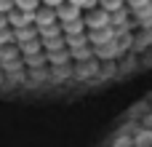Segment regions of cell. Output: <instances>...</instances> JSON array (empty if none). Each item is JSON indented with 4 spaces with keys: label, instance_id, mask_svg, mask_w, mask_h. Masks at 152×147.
<instances>
[{
    "label": "cell",
    "instance_id": "cell-1",
    "mask_svg": "<svg viewBox=\"0 0 152 147\" xmlns=\"http://www.w3.org/2000/svg\"><path fill=\"white\" fill-rule=\"evenodd\" d=\"M83 24H86V37H88V32H99V29H112V27H110V13H107V11H102L99 5L83 13Z\"/></svg>",
    "mask_w": 152,
    "mask_h": 147
},
{
    "label": "cell",
    "instance_id": "cell-2",
    "mask_svg": "<svg viewBox=\"0 0 152 147\" xmlns=\"http://www.w3.org/2000/svg\"><path fill=\"white\" fill-rule=\"evenodd\" d=\"M53 13H56L59 32H61V27H64V24H69V21H75V19H83V11H80L77 5H69V3H61L59 8H53Z\"/></svg>",
    "mask_w": 152,
    "mask_h": 147
},
{
    "label": "cell",
    "instance_id": "cell-3",
    "mask_svg": "<svg viewBox=\"0 0 152 147\" xmlns=\"http://www.w3.org/2000/svg\"><path fill=\"white\" fill-rule=\"evenodd\" d=\"M51 24H56V13H53V8L40 5V8L32 13V27L40 29V27H51Z\"/></svg>",
    "mask_w": 152,
    "mask_h": 147
},
{
    "label": "cell",
    "instance_id": "cell-4",
    "mask_svg": "<svg viewBox=\"0 0 152 147\" xmlns=\"http://www.w3.org/2000/svg\"><path fill=\"white\" fill-rule=\"evenodd\" d=\"M13 8L24 11V13H35L40 8V0H13Z\"/></svg>",
    "mask_w": 152,
    "mask_h": 147
},
{
    "label": "cell",
    "instance_id": "cell-5",
    "mask_svg": "<svg viewBox=\"0 0 152 147\" xmlns=\"http://www.w3.org/2000/svg\"><path fill=\"white\" fill-rule=\"evenodd\" d=\"M99 8L107 11V13H115V11H123V8H126V0H102Z\"/></svg>",
    "mask_w": 152,
    "mask_h": 147
},
{
    "label": "cell",
    "instance_id": "cell-6",
    "mask_svg": "<svg viewBox=\"0 0 152 147\" xmlns=\"http://www.w3.org/2000/svg\"><path fill=\"white\" fill-rule=\"evenodd\" d=\"M152 0H126V11H128V16H134L136 11H142V8H147ZM134 27V24H131Z\"/></svg>",
    "mask_w": 152,
    "mask_h": 147
},
{
    "label": "cell",
    "instance_id": "cell-7",
    "mask_svg": "<svg viewBox=\"0 0 152 147\" xmlns=\"http://www.w3.org/2000/svg\"><path fill=\"white\" fill-rule=\"evenodd\" d=\"M134 147H152V131H150V129L142 131V134L134 139Z\"/></svg>",
    "mask_w": 152,
    "mask_h": 147
},
{
    "label": "cell",
    "instance_id": "cell-8",
    "mask_svg": "<svg viewBox=\"0 0 152 147\" xmlns=\"http://www.w3.org/2000/svg\"><path fill=\"white\" fill-rule=\"evenodd\" d=\"M64 3H69V5H77V8H80V11H83V13H86V11H91V8H96V5H99V3H96V0H64Z\"/></svg>",
    "mask_w": 152,
    "mask_h": 147
},
{
    "label": "cell",
    "instance_id": "cell-9",
    "mask_svg": "<svg viewBox=\"0 0 152 147\" xmlns=\"http://www.w3.org/2000/svg\"><path fill=\"white\" fill-rule=\"evenodd\" d=\"M13 11V0H0V13H8Z\"/></svg>",
    "mask_w": 152,
    "mask_h": 147
},
{
    "label": "cell",
    "instance_id": "cell-10",
    "mask_svg": "<svg viewBox=\"0 0 152 147\" xmlns=\"http://www.w3.org/2000/svg\"><path fill=\"white\" fill-rule=\"evenodd\" d=\"M64 0H40V5H48V8H59Z\"/></svg>",
    "mask_w": 152,
    "mask_h": 147
},
{
    "label": "cell",
    "instance_id": "cell-11",
    "mask_svg": "<svg viewBox=\"0 0 152 147\" xmlns=\"http://www.w3.org/2000/svg\"><path fill=\"white\" fill-rule=\"evenodd\" d=\"M5 27H8V16H5V13H0V29H5Z\"/></svg>",
    "mask_w": 152,
    "mask_h": 147
},
{
    "label": "cell",
    "instance_id": "cell-12",
    "mask_svg": "<svg viewBox=\"0 0 152 147\" xmlns=\"http://www.w3.org/2000/svg\"><path fill=\"white\" fill-rule=\"evenodd\" d=\"M96 3H102V0H96Z\"/></svg>",
    "mask_w": 152,
    "mask_h": 147
}]
</instances>
